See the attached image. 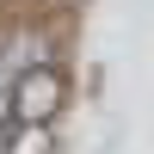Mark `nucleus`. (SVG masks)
Wrapping results in <instances>:
<instances>
[{"label": "nucleus", "mask_w": 154, "mask_h": 154, "mask_svg": "<svg viewBox=\"0 0 154 154\" xmlns=\"http://www.w3.org/2000/svg\"><path fill=\"white\" fill-rule=\"evenodd\" d=\"M12 123H31V130H49V123L68 111V74L62 62H37V68L12 74V93H6Z\"/></svg>", "instance_id": "1"}, {"label": "nucleus", "mask_w": 154, "mask_h": 154, "mask_svg": "<svg viewBox=\"0 0 154 154\" xmlns=\"http://www.w3.org/2000/svg\"><path fill=\"white\" fill-rule=\"evenodd\" d=\"M6 154H56V136L31 130V123H12L6 130Z\"/></svg>", "instance_id": "2"}]
</instances>
